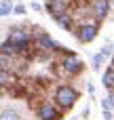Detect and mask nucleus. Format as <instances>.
Wrapping results in <instances>:
<instances>
[{
	"mask_svg": "<svg viewBox=\"0 0 114 120\" xmlns=\"http://www.w3.org/2000/svg\"><path fill=\"white\" fill-rule=\"evenodd\" d=\"M102 82H104V86L108 91H114V65H108V70L102 76Z\"/></svg>",
	"mask_w": 114,
	"mask_h": 120,
	"instance_id": "nucleus-10",
	"label": "nucleus"
},
{
	"mask_svg": "<svg viewBox=\"0 0 114 120\" xmlns=\"http://www.w3.org/2000/svg\"><path fill=\"white\" fill-rule=\"evenodd\" d=\"M110 49H112V46H110V44H106V46H104L97 55H93V59H91L93 70H99V68H102V63H104V61L108 59V55H110Z\"/></svg>",
	"mask_w": 114,
	"mask_h": 120,
	"instance_id": "nucleus-8",
	"label": "nucleus"
},
{
	"mask_svg": "<svg viewBox=\"0 0 114 120\" xmlns=\"http://www.w3.org/2000/svg\"><path fill=\"white\" fill-rule=\"evenodd\" d=\"M104 120H112V112L110 110H104Z\"/></svg>",
	"mask_w": 114,
	"mask_h": 120,
	"instance_id": "nucleus-15",
	"label": "nucleus"
},
{
	"mask_svg": "<svg viewBox=\"0 0 114 120\" xmlns=\"http://www.w3.org/2000/svg\"><path fill=\"white\" fill-rule=\"evenodd\" d=\"M78 101V91L72 84H59L55 89V105L61 112H68L74 108V103Z\"/></svg>",
	"mask_w": 114,
	"mask_h": 120,
	"instance_id": "nucleus-1",
	"label": "nucleus"
},
{
	"mask_svg": "<svg viewBox=\"0 0 114 120\" xmlns=\"http://www.w3.org/2000/svg\"><path fill=\"white\" fill-rule=\"evenodd\" d=\"M13 13H17V15H25V6H23V4H17V6H13Z\"/></svg>",
	"mask_w": 114,
	"mask_h": 120,
	"instance_id": "nucleus-13",
	"label": "nucleus"
},
{
	"mask_svg": "<svg viewBox=\"0 0 114 120\" xmlns=\"http://www.w3.org/2000/svg\"><path fill=\"white\" fill-rule=\"evenodd\" d=\"M55 19V23L59 25V27H63V30H74V17L70 15V13H63V15H57V17H53Z\"/></svg>",
	"mask_w": 114,
	"mask_h": 120,
	"instance_id": "nucleus-9",
	"label": "nucleus"
},
{
	"mask_svg": "<svg viewBox=\"0 0 114 120\" xmlns=\"http://www.w3.org/2000/svg\"><path fill=\"white\" fill-rule=\"evenodd\" d=\"M61 114H63V112H61L55 103H51V101H42V103L38 105V110H36V116L40 120H59Z\"/></svg>",
	"mask_w": 114,
	"mask_h": 120,
	"instance_id": "nucleus-5",
	"label": "nucleus"
},
{
	"mask_svg": "<svg viewBox=\"0 0 114 120\" xmlns=\"http://www.w3.org/2000/svg\"><path fill=\"white\" fill-rule=\"evenodd\" d=\"M59 72L63 74V76H78L83 70H85V63H83V59L78 57V55H74V53H63L61 55V59H59Z\"/></svg>",
	"mask_w": 114,
	"mask_h": 120,
	"instance_id": "nucleus-2",
	"label": "nucleus"
},
{
	"mask_svg": "<svg viewBox=\"0 0 114 120\" xmlns=\"http://www.w3.org/2000/svg\"><path fill=\"white\" fill-rule=\"evenodd\" d=\"M68 4L70 0H47V11L51 13V17H57L68 13Z\"/></svg>",
	"mask_w": 114,
	"mask_h": 120,
	"instance_id": "nucleus-6",
	"label": "nucleus"
},
{
	"mask_svg": "<svg viewBox=\"0 0 114 120\" xmlns=\"http://www.w3.org/2000/svg\"><path fill=\"white\" fill-rule=\"evenodd\" d=\"M97 34H99V23H97V21H85V23H80L78 27H74V36H76V40H78L80 44L93 42V40L97 38Z\"/></svg>",
	"mask_w": 114,
	"mask_h": 120,
	"instance_id": "nucleus-3",
	"label": "nucleus"
},
{
	"mask_svg": "<svg viewBox=\"0 0 114 120\" xmlns=\"http://www.w3.org/2000/svg\"><path fill=\"white\" fill-rule=\"evenodd\" d=\"M13 13V0H0V17H6Z\"/></svg>",
	"mask_w": 114,
	"mask_h": 120,
	"instance_id": "nucleus-12",
	"label": "nucleus"
},
{
	"mask_svg": "<svg viewBox=\"0 0 114 120\" xmlns=\"http://www.w3.org/2000/svg\"><path fill=\"white\" fill-rule=\"evenodd\" d=\"M110 65H114V53H112V63H110Z\"/></svg>",
	"mask_w": 114,
	"mask_h": 120,
	"instance_id": "nucleus-16",
	"label": "nucleus"
},
{
	"mask_svg": "<svg viewBox=\"0 0 114 120\" xmlns=\"http://www.w3.org/2000/svg\"><path fill=\"white\" fill-rule=\"evenodd\" d=\"M17 74L11 72V70H0V86L2 89H8V86H15L17 84Z\"/></svg>",
	"mask_w": 114,
	"mask_h": 120,
	"instance_id": "nucleus-7",
	"label": "nucleus"
},
{
	"mask_svg": "<svg viewBox=\"0 0 114 120\" xmlns=\"http://www.w3.org/2000/svg\"><path fill=\"white\" fill-rule=\"evenodd\" d=\"M110 6H112V2H110V0H89V11H91V17H93L97 23H99V21H104V19L108 17Z\"/></svg>",
	"mask_w": 114,
	"mask_h": 120,
	"instance_id": "nucleus-4",
	"label": "nucleus"
},
{
	"mask_svg": "<svg viewBox=\"0 0 114 120\" xmlns=\"http://www.w3.org/2000/svg\"><path fill=\"white\" fill-rule=\"evenodd\" d=\"M0 120H21V114L15 108H4L0 110Z\"/></svg>",
	"mask_w": 114,
	"mask_h": 120,
	"instance_id": "nucleus-11",
	"label": "nucleus"
},
{
	"mask_svg": "<svg viewBox=\"0 0 114 120\" xmlns=\"http://www.w3.org/2000/svg\"><path fill=\"white\" fill-rule=\"evenodd\" d=\"M108 101H110V108H112V112H114V91H110V95H108Z\"/></svg>",
	"mask_w": 114,
	"mask_h": 120,
	"instance_id": "nucleus-14",
	"label": "nucleus"
}]
</instances>
